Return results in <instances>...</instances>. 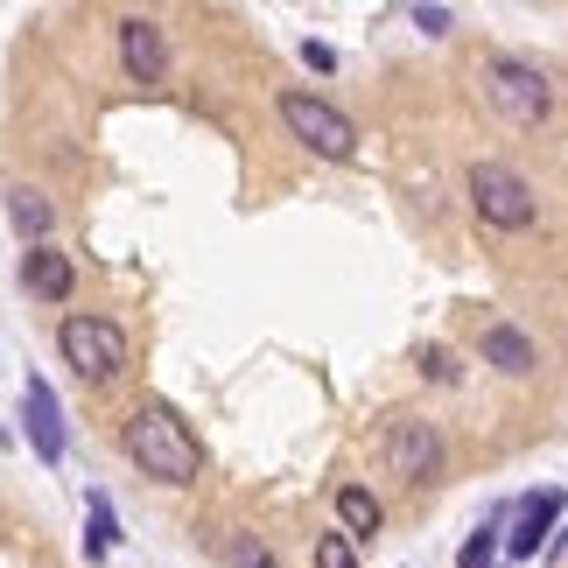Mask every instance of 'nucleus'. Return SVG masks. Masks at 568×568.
<instances>
[{"label": "nucleus", "mask_w": 568, "mask_h": 568, "mask_svg": "<svg viewBox=\"0 0 568 568\" xmlns=\"http://www.w3.org/2000/svg\"><path fill=\"white\" fill-rule=\"evenodd\" d=\"M120 63H126V78H134V84H155V78L169 71L162 21H148V14H126V21H120Z\"/></svg>", "instance_id": "7"}, {"label": "nucleus", "mask_w": 568, "mask_h": 568, "mask_svg": "<svg viewBox=\"0 0 568 568\" xmlns=\"http://www.w3.org/2000/svg\"><path fill=\"white\" fill-rule=\"evenodd\" d=\"M414 29H428V36H443V29H449V8H414Z\"/></svg>", "instance_id": "20"}, {"label": "nucleus", "mask_w": 568, "mask_h": 568, "mask_svg": "<svg viewBox=\"0 0 568 568\" xmlns=\"http://www.w3.org/2000/svg\"><path fill=\"white\" fill-rule=\"evenodd\" d=\"M477 352H485L491 373H506V379H527L534 373V337L527 331H513V323H485V337H477Z\"/></svg>", "instance_id": "9"}, {"label": "nucleus", "mask_w": 568, "mask_h": 568, "mask_svg": "<svg viewBox=\"0 0 568 568\" xmlns=\"http://www.w3.org/2000/svg\"><path fill=\"white\" fill-rule=\"evenodd\" d=\"M126 464L141 477H155V485H196V470H204V449H196L190 422L169 400H148L134 407V422H126Z\"/></svg>", "instance_id": "1"}, {"label": "nucleus", "mask_w": 568, "mask_h": 568, "mask_svg": "<svg viewBox=\"0 0 568 568\" xmlns=\"http://www.w3.org/2000/svg\"><path fill=\"white\" fill-rule=\"evenodd\" d=\"M485 99L506 113L513 126H540L555 113V84L534 71V63H519V57H491L485 63Z\"/></svg>", "instance_id": "4"}, {"label": "nucleus", "mask_w": 568, "mask_h": 568, "mask_svg": "<svg viewBox=\"0 0 568 568\" xmlns=\"http://www.w3.org/2000/svg\"><path fill=\"white\" fill-rule=\"evenodd\" d=\"M21 281H29L42 302H71V260L50 253V246H29V267H21Z\"/></svg>", "instance_id": "11"}, {"label": "nucleus", "mask_w": 568, "mask_h": 568, "mask_svg": "<svg viewBox=\"0 0 568 568\" xmlns=\"http://www.w3.org/2000/svg\"><path fill=\"white\" fill-rule=\"evenodd\" d=\"M57 352L84 386H105V379H120V365H126V337H120V323H105V316H63Z\"/></svg>", "instance_id": "2"}, {"label": "nucleus", "mask_w": 568, "mask_h": 568, "mask_svg": "<svg viewBox=\"0 0 568 568\" xmlns=\"http://www.w3.org/2000/svg\"><path fill=\"white\" fill-rule=\"evenodd\" d=\"M379 527H386V506H379V498L365 491V485H344V491H337V534L373 540Z\"/></svg>", "instance_id": "10"}, {"label": "nucleus", "mask_w": 568, "mask_h": 568, "mask_svg": "<svg viewBox=\"0 0 568 568\" xmlns=\"http://www.w3.org/2000/svg\"><path fill=\"white\" fill-rule=\"evenodd\" d=\"M232 568H274V555L253 548V540H239V548H232Z\"/></svg>", "instance_id": "19"}, {"label": "nucleus", "mask_w": 568, "mask_h": 568, "mask_svg": "<svg viewBox=\"0 0 568 568\" xmlns=\"http://www.w3.org/2000/svg\"><path fill=\"white\" fill-rule=\"evenodd\" d=\"M302 63H310V71H337V50L331 42H302Z\"/></svg>", "instance_id": "18"}, {"label": "nucleus", "mask_w": 568, "mask_h": 568, "mask_svg": "<svg viewBox=\"0 0 568 568\" xmlns=\"http://www.w3.org/2000/svg\"><path fill=\"white\" fill-rule=\"evenodd\" d=\"M316 568H358L352 534H316Z\"/></svg>", "instance_id": "15"}, {"label": "nucleus", "mask_w": 568, "mask_h": 568, "mask_svg": "<svg viewBox=\"0 0 568 568\" xmlns=\"http://www.w3.org/2000/svg\"><path fill=\"white\" fill-rule=\"evenodd\" d=\"M113 540H120V527H113V498L92 491V506H84V555L105 561V555H113Z\"/></svg>", "instance_id": "14"}, {"label": "nucleus", "mask_w": 568, "mask_h": 568, "mask_svg": "<svg viewBox=\"0 0 568 568\" xmlns=\"http://www.w3.org/2000/svg\"><path fill=\"white\" fill-rule=\"evenodd\" d=\"M281 126H288L302 148H316L323 162H352L358 155V126L316 92H281Z\"/></svg>", "instance_id": "3"}, {"label": "nucleus", "mask_w": 568, "mask_h": 568, "mask_svg": "<svg viewBox=\"0 0 568 568\" xmlns=\"http://www.w3.org/2000/svg\"><path fill=\"white\" fill-rule=\"evenodd\" d=\"M386 470L400 477V485H428V477L443 470V435L428 422H393L386 428Z\"/></svg>", "instance_id": "6"}, {"label": "nucleus", "mask_w": 568, "mask_h": 568, "mask_svg": "<svg viewBox=\"0 0 568 568\" xmlns=\"http://www.w3.org/2000/svg\"><path fill=\"white\" fill-rule=\"evenodd\" d=\"M8 217H14V232L21 239H29V246H42V232H50V196H42V190H29V183H14L8 190Z\"/></svg>", "instance_id": "12"}, {"label": "nucleus", "mask_w": 568, "mask_h": 568, "mask_svg": "<svg viewBox=\"0 0 568 568\" xmlns=\"http://www.w3.org/2000/svg\"><path fill=\"white\" fill-rule=\"evenodd\" d=\"M21 414H29V443L42 464H63V414H57V393L50 379H29V393H21Z\"/></svg>", "instance_id": "8"}, {"label": "nucleus", "mask_w": 568, "mask_h": 568, "mask_svg": "<svg viewBox=\"0 0 568 568\" xmlns=\"http://www.w3.org/2000/svg\"><path fill=\"white\" fill-rule=\"evenodd\" d=\"M491 534H498V513H491V519H485V527H477V534H470V548H464V555H456V568H491V555H498V548H491Z\"/></svg>", "instance_id": "16"}, {"label": "nucleus", "mask_w": 568, "mask_h": 568, "mask_svg": "<svg viewBox=\"0 0 568 568\" xmlns=\"http://www.w3.org/2000/svg\"><path fill=\"white\" fill-rule=\"evenodd\" d=\"M470 204H477V217H485V225H498V232H527L534 217H540L527 176H513L506 162H477V169H470Z\"/></svg>", "instance_id": "5"}, {"label": "nucleus", "mask_w": 568, "mask_h": 568, "mask_svg": "<svg viewBox=\"0 0 568 568\" xmlns=\"http://www.w3.org/2000/svg\"><path fill=\"white\" fill-rule=\"evenodd\" d=\"M561 513V491H540V498H527L519 506V534H513V561H527L534 548H540V527Z\"/></svg>", "instance_id": "13"}, {"label": "nucleus", "mask_w": 568, "mask_h": 568, "mask_svg": "<svg viewBox=\"0 0 568 568\" xmlns=\"http://www.w3.org/2000/svg\"><path fill=\"white\" fill-rule=\"evenodd\" d=\"M422 373H428V379H456V365H449L443 344H428V352H422Z\"/></svg>", "instance_id": "17"}]
</instances>
